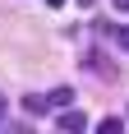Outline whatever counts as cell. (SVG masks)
<instances>
[{
  "label": "cell",
  "instance_id": "6da1fadb",
  "mask_svg": "<svg viewBox=\"0 0 129 134\" xmlns=\"http://www.w3.org/2000/svg\"><path fill=\"white\" fill-rule=\"evenodd\" d=\"M55 125H60L64 134H78V130H88L92 120H88V116H83L78 107H74V111H69V107H60V116H55Z\"/></svg>",
  "mask_w": 129,
  "mask_h": 134
},
{
  "label": "cell",
  "instance_id": "7a4b0ae2",
  "mask_svg": "<svg viewBox=\"0 0 129 134\" xmlns=\"http://www.w3.org/2000/svg\"><path fill=\"white\" fill-rule=\"evenodd\" d=\"M97 32H102V37H111L115 46H125V51H129V23H115V28H111V23H97Z\"/></svg>",
  "mask_w": 129,
  "mask_h": 134
},
{
  "label": "cell",
  "instance_id": "3957f363",
  "mask_svg": "<svg viewBox=\"0 0 129 134\" xmlns=\"http://www.w3.org/2000/svg\"><path fill=\"white\" fill-rule=\"evenodd\" d=\"M23 111H28V116H46V111H51V102L32 93V97H23Z\"/></svg>",
  "mask_w": 129,
  "mask_h": 134
},
{
  "label": "cell",
  "instance_id": "277c9868",
  "mask_svg": "<svg viewBox=\"0 0 129 134\" xmlns=\"http://www.w3.org/2000/svg\"><path fill=\"white\" fill-rule=\"evenodd\" d=\"M46 102L51 107H69L74 102V88H55V93H46Z\"/></svg>",
  "mask_w": 129,
  "mask_h": 134
},
{
  "label": "cell",
  "instance_id": "5b68a950",
  "mask_svg": "<svg viewBox=\"0 0 129 134\" xmlns=\"http://www.w3.org/2000/svg\"><path fill=\"white\" fill-rule=\"evenodd\" d=\"M120 130H125V116H106L102 120V134H120Z\"/></svg>",
  "mask_w": 129,
  "mask_h": 134
},
{
  "label": "cell",
  "instance_id": "8992f818",
  "mask_svg": "<svg viewBox=\"0 0 129 134\" xmlns=\"http://www.w3.org/2000/svg\"><path fill=\"white\" fill-rule=\"evenodd\" d=\"M111 5H115V9H120V14H129V0H111Z\"/></svg>",
  "mask_w": 129,
  "mask_h": 134
},
{
  "label": "cell",
  "instance_id": "52a82bcc",
  "mask_svg": "<svg viewBox=\"0 0 129 134\" xmlns=\"http://www.w3.org/2000/svg\"><path fill=\"white\" fill-rule=\"evenodd\" d=\"M74 5H83V9H92V5H97V0H74Z\"/></svg>",
  "mask_w": 129,
  "mask_h": 134
},
{
  "label": "cell",
  "instance_id": "ba28073f",
  "mask_svg": "<svg viewBox=\"0 0 129 134\" xmlns=\"http://www.w3.org/2000/svg\"><path fill=\"white\" fill-rule=\"evenodd\" d=\"M0 120H5V93H0Z\"/></svg>",
  "mask_w": 129,
  "mask_h": 134
},
{
  "label": "cell",
  "instance_id": "9c48e42d",
  "mask_svg": "<svg viewBox=\"0 0 129 134\" xmlns=\"http://www.w3.org/2000/svg\"><path fill=\"white\" fill-rule=\"evenodd\" d=\"M125 120H129V111H125Z\"/></svg>",
  "mask_w": 129,
  "mask_h": 134
}]
</instances>
